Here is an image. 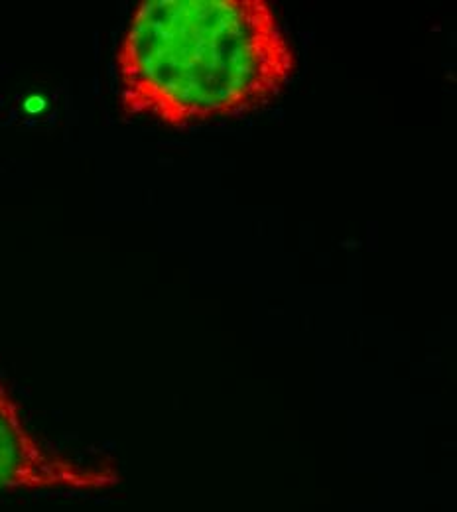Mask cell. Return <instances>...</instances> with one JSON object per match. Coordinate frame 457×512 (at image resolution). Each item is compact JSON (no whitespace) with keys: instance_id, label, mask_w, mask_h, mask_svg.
Masks as SVG:
<instances>
[{"instance_id":"6da1fadb","label":"cell","mask_w":457,"mask_h":512,"mask_svg":"<svg viewBox=\"0 0 457 512\" xmlns=\"http://www.w3.org/2000/svg\"><path fill=\"white\" fill-rule=\"evenodd\" d=\"M129 115L194 127L257 111L296 60L264 0H146L117 50Z\"/></svg>"},{"instance_id":"7a4b0ae2","label":"cell","mask_w":457,"mask_h":512,"mask_svg":"<svg viewBox=\"0 0 457 512\" xmlns=\"http://www.w3.org/2000/svg\"><path fill=\"white\" fill-rule=\"evenodd\" d=\"M117 481L111 469H87L42 448L24 428L16 404L0 384V493L93 491Z\"/></svg>"}]
</instances>
